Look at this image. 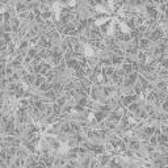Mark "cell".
Here are the masks:
<instances>
[{
  "mask_svg": "<svg viewBox=\"0 0 168 168\" xmlns=\"http://www.w3.org/2000/svg\"><path fill=\"white\" fill-rule=\"evenodd\" d=\"M75 4H76V0H70V1H68V5H70V7H74Z\"/></svg>",
  "mask_w": 168,
  "mask_h": 168,
  "instance_id": "obj_1",
  "label": "cell"
}]
</instances>
